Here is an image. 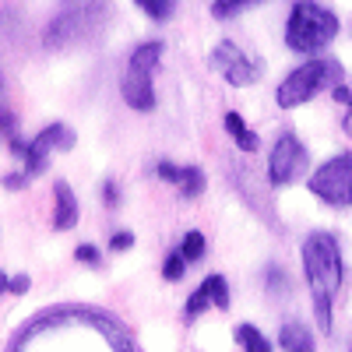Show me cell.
I'll return each instance as SVG.
<instances>
[{
	"instance_id": "obj_1",
	"label": "cell",
	"mask_w": 352,
	"mask_h": 352,
	"mask_svg": "<svg viewBox=\"0 0 352 352\" xmlns=\"http://www.w3.org/2000/svg\"><path fill=\"white\" fill-rule=\"evenodd\" d=\"M303 268H307V282L314 292V314L320 331H331V303L342 289L345 268H342V254H338V240L328 232H314L303 243Z\"/></svg>"
},
{
	"instance_id": "obj_2",
	"label": "cell",
	"mask_w": 352,
	"mask_h": 352,
	"mask_svg": "<svg viewBox=\"0 0 352 352\" xmlns=\"http://www.w3.org/2000/svg\"><path fill=\"white\" fill-rule=\"evenodd\" d=\"M338 36V18L324 4H292L289 8V25H285V43L296 53H317Z\"/></svg>"
},
{
	"instance_id": "obj_3",
	"label": "cell",
	"mask_w": 352,
	"mask_h": 352,
	"mask_svg": "<svg viewBox=\"0 0 352 352\" xmlns=\"http://www.w3.org/2000/svg\"><path fill=\"white\" fill-rule=\"evenodd\" d=\"M159 56H162V43H141L134 53H131V60H127V74H124V85H120V92H124V102L131 109H152L155 106V88H152V74L159 67Z\"/></svg>"
},
{
	"instance_id": "obj_4",
	"label": "cell",
	"mask_w": 352,
	"mask_h": 352,
	"mask_svg": "<svg viewBox=\"0 0 352 352\" xmlns=\"http://www.w3.org/2000/svg\"><path fill=\"white\" fill-rule=\"evenodd\" d=\"M338 78V64L335 60H310L296 71H289V78L278 85V106L289 109V106H303L307 99H314L320 88H328L331 81Z\"/></svg>"
},
{
	"instance_id": "obj_5",
	"label": "cell",
	"mask_w": 352,
	"mask_h": 352,
	"mask_svg": "<svg viewBox=\"0 0 352 352\" xmlns=\"http://www.w3.org/2000/svg\"><path fill=\"white\" fill-rule=\"evenodd\" d=\"M78 144V134L67 127V124H50V127H43L32 141H28V148H25V169H21V176L25 180H36V176H43L46 173V166H50V152L56 148V152H71Z\"/></svg>"
},
{
	"instance_id": "obj_6",
	"label": "cell",
	"mask_w": 352,
	"mask_h": 352,
	"mask_svg": "<svg viewBox=\"0 0 352 352\" xmlns=\"http://www.w3.org/2000/svg\"><path fill=\"white\" fill-rule=\"evenodd\" d=\"M310 194L328 204H352V155H335L310 176Z\"/></svg>"
},
{
	"instance_id": "obj_7",
	"label": "cell",
	"mask_w": 352,
	"mask_h": 352,
	"mask_svg": "<svg viewBox=\"0 0 352 352\" xmlns=\"http://www.w3.org/2000/svg\"><path fill=\"white\" fill-rule=\"evenodd\" d=\"M307 169V148L296 134H282L275 141V148L268 155V180L272 187H285L292 180H300Z\"/></svg>"
},
{
	"instance_id": "obj_8",
	"label": "cell",
	"mask_w": 352,
	"mask_h": 352,
	"mask_svg": "<svg viewBox=\"0 0 352 352\" xmlns=\"http://www.w3.org/2000/svg\"><path fill=\"white\" fill-rule=\"evenodd\" d=\"M102 8L96 4H71V8H60V14H56L46 28V46L50 50H60V46H71L78 43L88 28H92V18L99 14Z\"/></svg>"
},
{
	"instance_id": "obj_9",
	"label": "cell",
	"mask_w": 352,
	"mask_h": 352,
	"mask_svg": "<svg viewBox=\"0 0 352 352\" xmlns=\"http://www.w3.org/2000/svg\"><path fill=\"white\" fill-rule=\"evenodd\" d=\"M208 64H212V71H219L229 85H236V88H247V85H254L257 81V74H261V64L257 60H250V56L236 46V43H219L215 50H212V56H208Z\"/></svg>"
},
{
	"instance_id": "obj_10",
	"label": "cell",
	"mask_w": 352,
	"mask_h": 352,
	"mask_svg": "<svg viewBox=\"0 0 352 352\" xmlns=\"http://www.w3.org/2000/svg\"><path fill=\"white\" fill-rule=\"evenodd\" d=\"M74 226H78V197L60 180V184H53V229L56 232H67Z\"/></svg>"
},
{
	"instance_id": "obj_11",
	"label": "cell",
	"mask_w": 352,
	"mask_h": 352,
	"mask_svg": "<svg viewBox=\"0 0 352 352\" xmlns=\"http://www.w3.org/2000/svg\"><path fill=\"white\" fill-rule=\"evenodd\" d=\"M159 176L169 184L180 187L184 197H197L204 190V173L197 166H173V162H159Z\"/></svg>"
},
{
	"instance_id": "obj_12",
	"label": "cell",
	"mask_w": 352,
	"mask_h": 352,
	"mask_svg": "<svg viewBox=\"0 0 352 352\" xmlns=\"http://www.w3.org/2000/svg\"><path fill=\"white\" fill-rule=\"evenodd\" d=\"M278 342L285 352H314V335L307 324H300V320H285L282 331H278Z\"/></svg>"
},
{
	"instance_id": "obj_13",
	"label": "cell",
	"mask_w": 352,
	"mask_h": 352,
	"mask_svg": "<svg viewBox=\"0 0 352 352\" xmlns=\"http://www.w3.org/2000/svg\"><path fill=\"white\" fill-rule=\"evenodd\" d=\"M226 131L232 134V141H236L243 152H257V134L247 127V120L240 113H226Z\"/></svg>"
},
{
	"instance_id": "obj_14",
	"label": "cell",
	"mask_w": 352,
	"mask_h": 352,
	"mask_svg": "<svg viewBox=\"0 0 352 352\" xmlns=\"http://www.w3.org/2000/svg\"><path fill=\"white\" fill-rule=\"evenodd\" d=\"M236 342L243 345V352H272V342L264 338L254 324H243V328H236Z\"/></svg>"
},
{
	"instance_id": "obj_15",
	"label": "cell",
	"mask_w": 352,
	"mask_h": 352,
	"mask_svg": "<svg viewBox=\"0 0 352 352\" xmlns=\"http://www.w3.org/2000/svg\"><path fill=\"white\" fill-rule=\"evenodd\" d=\"M0 131H4V138L11 141V152H14V155H25L28 144H25V141H21V134H18V120H14V113L0 109Z\"/></svg>"
},
{
	"instance_id": "obj_16",
	"label": "cell",
	"mask_w": 352,
	"mask_h": 352,
	"mask_svg": "<svg viewBox=\"0 0 352 352\" xmlns=\"http://www.w3.org/2000/svg\"><path fill=\"white\" fill-rule=\"evenodd\" d=\"M201 289L208 292V300H212L219 310H229V285H226V278H222V275L204 278V285H201Z\"/></svg>"
},
{
	"instance_id": "obj_17",
	"label": "cell",
	"mask_w": 352,
	"mask_h": 352,
	"mask_svg": "<svg viewBox=\"0 0 352 352\" xmlns=\"http://www.w3.org/2000/svg\"><path fill=\"white\" fill-rule=\"evenodd\" d=\"M180 254H184V261H201L204 257V232L190 229L184 236V243H180Z\"/></svg>"
},
{
	"instance_id": "obj_18",
	"label": "cell",
	"mask_w": 352,
	"mask_h": 352,
	"mask_svg": "<svg viewBox=\"0 0 352 352\" xmlns=\"http://www.w3.org/2000/svg\"><path fill=\"white\" fill-rule=\"evenodd\" d=\"M138 8L148 18H155V21H166L169 14H176V4H169V0H141Z\"/></svg>"
},
{
	"instance_id": "obj_19",
	"label": "cell",
	"mask_w": 352,
	"mask_h": 352,
	"mask_svg": "<svg viewBox=\"0 0 352 352\" xmlns=\"http://www.w3.org/2000/svg\"><path fill=\"white\" fill-rule=\"evenodd\" d=\"M184 275H187V261H184V254H169L166 264H162V278H166V282H180Z\"/></svg>"
},
{
	"instance_id": "obj_20",
	"label": "cell",
	"mask_w": 352,
	"mask_h": 352,
	"mask_svg": "<svg viewBox=\"0 0 352 352\" xmlns=\"http://www.w3.org/2000/svg\"><path fill=\"white\" fill-rule=\"evenodd\" d=\"M243 8H250L247 0H232V4H226V0H219V4H212V14H215V18H232V14H240Z\"/></svg>"
},
{
	"instance_id": "obj_21",
	"label": "cell",
	"mask_w": 352,
	"mask_h": 352,
	"mask_svg": "<svg viewBox=\"0 0 352 352\" xmlns=\"http://www.w3.org/2000/svg\"><path fill=\"white\" fill-rule=\"evenodd\" d=\"M208 307H212V300H208V292H204V289H197L194 296H190V303H187V317L194 320V317H197L201 310H208Z\"/></svg>"
},
{
	"instance_id": "obj_22",
	"label": "cell",
	"mask_w": 352,
	"mask_h": 352,
	"mask_svg": "<svg viewBox=\"0 0 352 352\" xmlns=\"http://www.w3.org/2000/svg\"><path fill=\"white\" fill-rule=\"evenodd\" d=\"M134 247V232H113V240H109V250H131Z\"/></svg>"
},
{
	"instance_id": "obj_23",
	"label": "cell",
	"mask_w": 352,
	"mask_h": 352,
	"mask_svg": "<svg viewBox=\"0 0 352 352\" xmlns=\"http://www.w3.org/2000/svg\"><path fill=\"white\" fill-rule=\"evenodd\" d=\"M74 257H78V261H85V264H99V261H102V254H99L96 247H88V243H81V247L74 250Z\"/></svg>"
},
{
	"instance_id": "obj_24",
	"label": "cell",
	"mask_w": 352,
	"mask_h": 352,
	"mask_svg": "<svg viewBox=\"0 0 352 352\" xmlns=\"http://www.w3.org/2000/svg\"><path fill=\"white\" fill-rule=\"evenodd\" d=\"M102 197H106L109 208H116V201H120V194H116V180H106L102 184Z\"/></svg>"
},
{
	"instance_id": "obj_25",
	"label": "cell",
	"mask_w": 352,
	"mask_h": 352,
	"mask_svg": "<svg viewBox=\"0 0 352 352\" xmlns=\"http://www.w3.org/2000/svg\"><path fill=\"white\" fill-rule=\"evenodd\" d=\"M8 292H14V296H21V292H28V275H14L8 282Z\"/></svg>"
},
{
	"instance_id": "obj_26",
	"label": "cell",
	"mask_w": 352,
	"mask_h": 352,
	"mask_svg": "<svg viewBox=\"0 0 352 352\" xmlns=\"http://www.w3.org/2000/svg\"><path fill=\"white\" fill-rule=\"evenodd\" d=\"M25 184H28V180H25L21 173H8V176H4V187H8V190H21Z\"/></svg>"
},
{
	"instance_id": "obj_27",
	"label": "cell",
	"mask_w": 352,
	"mask_h": 352,
	"mask_svg": "<svg viewBox=\"0 0 352 352\" xmlns=\"http://www.w3.org/2000/svg\"><path fill=\"white\" fill-rule=\"evenodd\" d=\"M335 102H342V106L352 102V88H349V85H338V88H335Z\"/></svg>"
},
{
	"instance_id": "obj_28",
	"label": "cell",
	"mask_w": 352,
	"mask_h": 352,
	"mask_svg": "<svg viewBox=\"0 0 352 352\" xmlns=\"http://www.w3.org/2000/svg\"><path fill=\"white\" fill-rule=\"evenodd\" d=\"M268 285H272V289L285 285V278H282V272H278V268H272V272H268Z\"/></svg>"
},
{
	"instance_id": "obj_29",
	"label": "cell",
	"mask_w": 352,
	"mask_h": 352,
	"mask_svg": "<svg viewBox=\"0 0 352 352\" xmlns=\"http://www.w3.org/2000/svg\"><path fill=\"white\" fill-rule=\"evenodd\" d=\"M342 127H345V134L352 138V102H349V116H345V124H342Z\"/></svg>"
},
{
	"instance_id": "obj_30",
	"label": "cell",
	"mask_w": 352,
	"mask_h": 352,
	"mask_svg": "<svg viewBox=\"0 0 352 352\" xmlns=\"http://www.w3.org/2000/svg\"><path fill=\"white\" fill-rule=\"evenodd\" d=\"M8 282H11V278H8L4 272H0V292H8Z\"/></svg>"
},
{
	"instance_id": "obj_31",
	"label": "cell",
	"mask_w": 352,
	"mask_h": 352,
	"mask_svg": "<svg viewBox=\"0 0 352 352\" xmlns=\"http://www.w3.org/2000/svg\"><path fill=\"white\" fill-rule=\"evenodd\" d=\"M0 96H4V74H0Z\"/></svg>"
}]
</instances>
